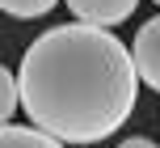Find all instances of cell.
Segmentation results:
<instances>
[{
  "mask_svg": "<svg viewBox=\"0 0 160 148\" xmlns=\"http://www.w3.org/2000/svg\"><path fill=\"white\" fill-rule=\"evenodd\" d=\"M131 64H135V76L139 85L160 93V17L139 25L135 42H131Z\"/></svg>",
  "mask_w": 160,
  "mask_h": 148,
  "instance_id": "2",
  "label": "cell"
},
{
  "mask_svg": "<svg viewBox=\"0 0 160 148\" xmlns=\"http://www.w3.org/2000/svg\"><path fill=\"white\" fill-rule=\"evenodd\" d=\"M118 148H160V144H152L148 135H127V140H122Z\"/></svg>",
  "mask_w": 160,
  "mask_h": 148,
  "instance_id": "7",
  "label": "cell"
},
{
  "mask_svg": "<svg viewBox=\"0 0 160 148\" xmlns=\"http://www.w3.org/2000/svg\"><path fill=\"white\" fill-rule=\"evenodd\" d=\"M68 8H72V17H76V21L110 30V25L127 21V17L135 13V8H139V0H68Z\"/></svg>",
  "mask_w": 160,
  "mask_h": 148,
  "instance_id": "3",
  "label": "cell"
},
{
  "mask_svg": "<svg viewBox=\"0 0 160 148\" xmlns=\"http://www.w3.org/2000/svg\"><path fill=\"white\" fill-rule=\"evenodd\" d=\"M17 106H21V93H17V72H8V68L0 64V127L17 114Z\"/></svg>",
  "mask_w": 160,
  "mask_h": 148,
  "instance_id": "5",
  "label": "cell"
},
{
  "mask_svg": "<svg viewBox=\"0 0 160 148\" xmlns=\"http://www.w3.org/2000/svg\"><path fill=\"white\" fill-rule=\"evenodd\" d=\"M0 148H68V144L51 140V135H47V131H38V127L4 123V127H0Z\"/></svg>",
  "mask_w": 160,
  "mask_h": 148,
  "instance_id": "4",
  "label": "cell"
},
{
  "mask_svg": "<svg viewBox=\"0 0 160 148\" xmlns=\"http://www.w3.org/2000/svg\"><path fill=\"white\" fill-rule=\"evenodd\" d=\"M156 4H160V0H156Z\"/></svg>",
  "mask_w": 160,
  "mask_h": 148,
  "instance_id": "8",
  "label": "cell"
},
{
  "mask_svg": "<svg viewBox=\"0 0 160 148\" xmlns=\"http://www.w3.org/2000/svg\"><path fill=\"white\" fill-rule=\"evenodd\" d=\"M55 4H59V0H0V13L17 17V21H34V17L51 13Z\"/></svg>",
  "mask_w": 160,
  "mask_h": 148,
  "instance_id": "6",
  "label": "cell"
},
{
  "mask_svg": "<svg viewBox=\"0 0 160 148\" xmlns=\"http://www.w3.org/2000/svg\"><path fill=\"white\" fill-rule=\"evenodd\" d=\"M25 119L59 144L110 140L131 119L139 76L131 51L101 25L68 21L38 34L17 68Z\"/></svg>",
  "mask_w": 160,
  "mask_h": 148,
  "instance_id": "1",
  "label": "cell"
}]
</instances>
